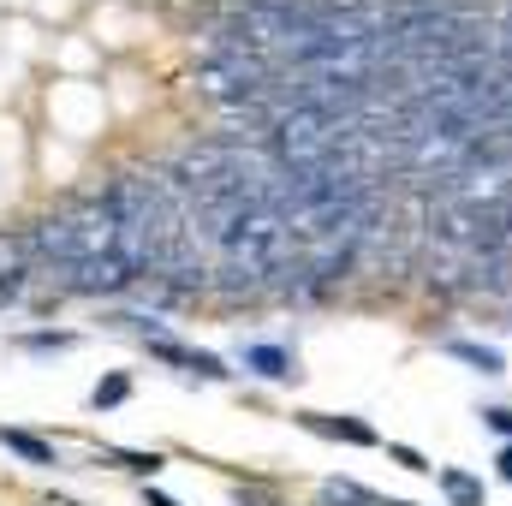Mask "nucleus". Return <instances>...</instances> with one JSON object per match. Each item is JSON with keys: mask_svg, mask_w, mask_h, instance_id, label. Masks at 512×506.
I'll list each match as a JSON object with an SVG mask.
<instances>
[{"mask_svg": "<svg viewBox=\"0 0 512 506\" xmlns=\"http://www.w3.org/2000/svg\"><path fill=\"white\" fill-rule=\"evenodd\" d=\"M149 358H161V364H179L185 376H203V381H221V376H233L215 352H191V346H179V340H149Z\"/></svg>", "mask_w": 512, "mask_h": 506, "instance_id": "nucleus-1", "label": "nucleus"}, {"mask_svg": "<svg viewBox=\"0 0 512 506\" xmlns=\"http://www.w3.org/2000/svg\"><path fill=\"white\" fill-rule=\"evenodd\" d=\"M298 423H304V429H316V435H328V441H352V447H382V435H376L370 423H358V417H328V411H298Z\"/></svg>", "mask_w": 512, "mask_h": 506, "instance_id": "nucleus-2", "label": "nucleus"}, {"mask_svg": "<svg viewBox=\"0 0 512 506\" xmlns=\"http://www.w3.org/2000/svg\"><path fill=\"white\" fill-rule=\"evenodd\" d=\"M239 364H245L251 376H262V381H298V364H292L286 346H245Z\"/></svg>", "mask_w": 512, "mask_h": 506, "instance_id": "nucleus-3", "label": "nucleus"}, {"mask_svg": "<svg viewBox=\"0 0 512 506\" xmlns=\"http://www.w3.org/2000/svg\"><path fill=\"white\" fill-rule=\"evenodd\" d=\"M441 352L459 358V364H471V370H483V376H501L507 370V358L495 346H477V340H441Z\"/></svg>", "mask_w": 512, "mask_h": 506, "instance_id": "nucleus-4", "label": "nucleus"}, {"mask_svg": "<svg viewBox=\"0 0 512 506\" xmlns=\"http://www.w3.org/2000/svg\"><path fill=\"white\" fill-rule=\"evenodd\" d=\"M0 447H12V453L30 459V465H60V453H54L48 441H36V435H24V429H6V423H0Z\"/></svg>", "mask_w": 512, "mask_h": 506, "instance_id": "nucleus-5", "label": "nucleus"}, {"mask_svg": "<svg viewBox=\"0 0 512 506\" xmlns=\"http://www.w3.org/2000/svg\"><path fill=\"white\" fill-rule=\"evenodd\" d=\"M441 489H447L453 506H483V483L465 477V471H453V465H441Z\"/></svg>", "mask_w": 512, "mask_h": 506, "instance_id": "nucleus-6", "label": "nucleus"}, {"mask_svg": "<svg viewBox=\"0 0 512 506\" xmlns=\"http://www.w3.org/2000/svg\"><path fill=\"white\" fill-rule=\"evenodd\" d=\"M322 506H382V501H376L370 489H358V483H346V477H340V483H328V489H322Z\"/></svg>", "mask_w": 512, "mask_h": 506, "instance_id": "nucleus-7", "label": "nucleus"}, {"mask_svg": "<svg viewBox=\"0 0 512 506\" xmlns=\"http://www.w3.org/2000/svg\"><path fill=\"white\" fill-rule=\"evenodd\" d=\"M126 393H131V381H126V376H108L102 387H96V393H90V405H96V411H108V405H120Z\"/></svg>", "mask_w": 512, "mask_h": 506, "instance_id": "nucleus-8", "label": "nucleus"}, {"mask_svg": "<svg viewBox=\"0 0 512 506\" xmlns=\"http://www.w3.org/2000/svg\"><path fill=\"white\" fill-rule=\"evenodd\" d=\"M18 346H24V352H66V346H72V334H24Z\"/></svg>", "mask_w": 512, "mask_h": 506, "instance_id": "nucleus-9", "label": "nucleus"}, {"mask_svg": "<svg viewBox=\"0 0 512 506\" xmlns=\"http://www.w3.org/2000/svg\"><path fill=\"white\" fill-rule=\"evenodd\" d=\"M114 459H126L131 471H143V477H155V471H161V459H155V453H114Z\"/></svg>", "mask_w": 512, "mask_h": 506, "instance_id": "nucleus-10", "label": "nucleus"}, {"mask_svg": "<svg viewBox=\"0 0 512 506\" xmlns=\"http://www.w3.org/2000/svg\"><path fill=\"white\" fill-rule=\"evenodd\" d=\"M483 423H489L495 435H512V411H507V405H489V411H483Z\"/></svg>", "mask_w": 512, "mask_h": 506, "instance_id": "nucleus-11", "label": "nucleus"}, {"mask_svg": "<svg viewBox=\"0 0 512 506\" xmlns=\"http://www.w3.org/2000/svg\"><path fill=\"white\" fill-rule=\"evenodd\" d=\"M393 459H399L405 471H435V465H423V453H411V447H393Z\"/></svg>", "mask_w": 512, "mask_h": 506, "instance_id": "nucleus-12", "label": "nucleus"}, {"mask_svg": "<svg viewBox=\"0 0 512 506\" xmlns=\"http://www.w3.org/2000/svg\"><path fill=\"white\" fill-rule=\"evenodd\" d=\"M495 465H501V477H507V483H512V441H507V447H501V459H495Z\"/></svg>", "mask_w": 512, "mask_h": 506, "instance_id": "nucleus-13", "label": "nucleus"}, {"mask_svg": "<svg viewBox=\"0 0 512 506\" xmlns=\"http://www.w3.org/2000/svg\"><path fill=\"white\" fill-rule=\"evenodd\" d=\"M149 506H179L173 495H149Z\"/></svg>", "mask_w": 512, "mask_h": 506, "instance_id": "nucleus-14", "label": "nucleus"}, {"mask_svg": "<svg viewBox=\"0 0 512 506\" xmlns=\"http://www.w3.org/2000/svg\"><path fill=\"white\" fill-rule=\"evenodd\" d=\"M387 506H411V501H387Z\"/></svg>", "mask_w": 512, "mask_h": 506, "instance_id": "nucleus-15", "label": "nucleus"}]
</instances>
